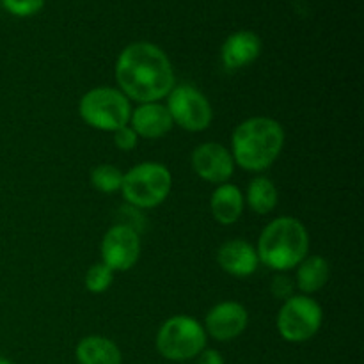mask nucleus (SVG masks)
Returning a JSON list of instances; mask_svg holds the SVG:
<instances>
[{
    "mask_svg": "<svg viewBox=\"0 0 364 364\" xmlns=\"http://www.w3.org/2000/svg\"><path fill=\"white\" fill-rule=\"evenodd\" d=\"M119 91L137 103H155L166 98L176 84L173 64L153 43L128 45L116 60Z\"/></svg>",
    "mask_w": 364,
    "mask_h": 364,
    "instance_id": "1",
    "label": "nucleus"
},
{
    "mask_svg": "<svg viewBox=\"0 0 364 364\" xmlns=\"http://www.w3.org/2000/svg\"><path fill=\"white\" fill-rule=\"evenodd\" d=\"M284 146V130L272 117H251L235 128L231 156L242 169L259 173L272 166Z\"/></svg>",
    "mask_w": 364,
    "mask_h": 364,
    "instance_id": "2",
    "label": "nucleus"
},
{
    "mask_svg": "<svg viewBox=\"0 0 364 364\" xmlns=\"http://www.w3.org/2000/svg\"><path fill=\"white\" fill-rule=\"evenodd\" d=\"M256 252L269 269L287 272L308 256L309 233L299 219L279 217L262 231Z\"/></svg>",
    "mask_w": 364,
    "mask_h": 364,
    "instance_id": "3",
    "label": "nucleus"
},
{
    "mask_svg": "<svg viewBox=\"0 0 364 364\" xmlns=\"http://www.w3.org/2000/svg\"><path fill=\"white\" fill-rule=\"evenodd\" d=\"M173 187V176L164 164L142 162L123 174L121 192L130 206L137 210L162 205Z\"/></svg>",
    "mask_w": 364,
    "mask_h": 364,
    "instance_id": "4",
    "label": "nucleus"
},
{
    "mask_svg": "<svg viewBox=\"0 0 364 364\" xmlns=\"http://www.w3.org/2000/svg\"><path fill=\"white\" fill-rule=\"evenodd\" d=\"M206 336L205 327L192 316H173L156 333V350L169 361H191L206 348Z\"/></svg>",
    "mask_w": 364,
    "mask_h": 364,
    "instance_id": "5",
    "label": "nucleus"
},
{
    "mask_svg": "<svg viewBox=\"0 0 364 364\" xmlns=\"http://www.w3.org/2000/svg\"><path fill=\"white\" fill-rule=\"evenodd\" d=\"M80 117L102 132H116L130 123L132 107L127 96L114 87H95L78 103Z\"/></svg>",
    "mask_w": 364,
    "mask_h": 364,
    "instance_id": "6",
    "label": "nucleus"
},
{
    "mask_svg": "<svg viewBox=\"0 0 364 364\" xmlns=\"http://www.w3.org/2000/svg\"><path fill=\"white\" fill-rule=\"evenodd\" d=\"M323 313L316 301L306 295H294L284 301L277 315V331L290 343L311 340L322 327Z\"/></svg>",
    "mask_w": 364,
    "mask_h": 364,
    "instance_id": "7",
    "label": "nucleus"
},
{
    "mask_svg": "<svg viewBox=\"0 0 364 364\" xmlns=\"http://www.w3.org/2000/svg\"><path fill=\"white\" fill-rule=\"evenodd\" d=\"M166 107L173 123L187 132H203L212 124L213 110L208 98L188 84L174 85L167 95Z\"/></svg>",
    "mask_w": 364,
    "mask_h": 364,
    "instance_id": "8",
    "label": "nucleus"
},
{
    "mask_svg": "<svg viewBox=\"0 0 364 364\" xmlns=\"http://www.w3.org/2000/svg\"><path fill=\"white\" fill-rule=\"evenodd\" d=\"M102 263L112 272H127L141 256V238L132 228L116 224L110 228L102 240Z\"/></svg>",
    "mask_w": 364,
    "mask_h": 364,
    "instance_id": "9",
    "label": "nucleus"
},
{
    "mask_svg": "<svg viewBox=\"0 0 364 364\" xmlns=\"http://www.w3.org/2000/svg\"><path fill=\"white\" fill-rule=\"evenodd\" d=\"M192 169L201 180L223 185L233 176L235 160L231 151L217 142H205L192 153Z\"/></svg>",
    "mask_w": 364,
    "mask_h": 364,
    "instance_id": "10",
    "label": "nucleus"
},
{
    "mask_svg": "<svg viewBox=\"0 0 364 364\" xmlns=\"http://www.w3.org/2000/svg\"><path fill=\"white\" fill-rule=\"evenodd\" d=\"M249 323V313L240 302H220L205 318V331L217 341H231L240 336Z\"/></svg>",
    "mask_w": 364,
    "mask_h": 364,
    "instance_id": "11",
    "label": "nucleus"
},
{
    "mask_svg": "<svg viewBox=\"0 0 364 364\" xmlns=\"http://www.w3.org/2000/svg\"><path fill=\"white\" fill-rule=\"evenodd\" d=\"M174 123L166 105L155 103H141L130 114V128L144 139H160L173 130Z\"/></svg>",
    "mask_w": 364,
    "mask_h": 364,
    "instance_id": "12",
    "label": "nucleus"
},
{
    "mask_svg": "<svg viewBox=\"0 0 364 364\" xmlns=\"http://www.w3.org/2000/svg\"><path fill=\"white\" fill-rule=\"evenodd\" d=\"M217 263L224 272L235 277H247L256 272L259 265L258 252L249 242L237 238V240H228L220 245L217 252Z\"/></svg>",
    "mask_w": 364,
    "mask_h": 364,
    "instance_id": "13",
    "label": "nucleus"
},
{
    "mask_svg": "<svg viewBox=\"0 0 364 364\" xmlns=\"http://www.w3.org/2000/svg\"><path fill=\"white\" fill-rule=\"evenodd\" d=\"M262 53V39L251 31H238L224 41L220 57L228 70H240L255 63Z\"/></svg>",
    "mask_w": 364,
    "mask_h": 364,
    "instance_id": "14",
    "label": "nucleus"
},
{
    "mask_svg": "<svg viewBox=\"0 0 364 364\" xmlns=\"http://www.w3.org/2000/svg\"><path fill=\"white\" fill-rule=\"evenodd\" d=\"M210 210H212L213 219L223 226L237 223L244 212V196L240 188L231 183L219 185L210 199Z\"/></svg>",
    "mask_w": 364,
    "mask_h": 364,
    "instance_id": "15",
    "label": "nucleus"
},
{
    "mask_svg": "<svg viewBox=\"0 0 364 364\" xmlns=\"http://www.w3.org/2000/svg\"><path fill=\"white\" fill-rule=\"evenodd\" d=\"M78 364H123V354L112 340L105 336H85L75 348Z\"/></svg>",
    "mask_w": 364,
    "mask_h": 364,
    "instance_id": "16",
    "label": "nucleus"
},
{
    "mask_svg": "<svg viewBox=\"0 0 364 364\" xmlns=\"http://www.w3.org/2000/svg\"><path fill=\"white\" fill-rule=\"evenodd\" d=\"M331 276V267L322 256H306L297 265V287L304 294L322 290Z\"/></svg>",
    "mask_w": 364,
    "mask_h": 364,
    "instance_id": "17",
    "label": "nucleus"
},
{
    "mask_svg": "<svg viewBox=\"0 0 364 364\" xmlns=\"http://www.w3.org/2000/svg\"><path fill=\"white\" fill-rule=\"evenodd\" d=\"M279 201V194L272 180L265 176H258L251 181L247 188V205L258 215H267L272 212Z\"/></svg>",
    "mask_w": 364,
    "mask_h": 364,
    "instance_id": "18",
    "label": "nucleus"
},
{
    "mask_svg": "<svg viewBox=\"0 0 364 364\" xmlns=\"http://www.w3.org/2000/svg\"><path fill=\"white\" fill-rule=\"evenodd\" d=\"M121 183H123V173L116 166L102 164L91 171V185L103 194L121 191Z\"/></svg>",
    "mask_w": 364,
    "mask_h": 364,
    "instance_id": "19",
    "label": "nucleus"
},
{
    "mask_svg": "<svg viewBox=\"0 0 364 364\" xmlns=\"http://www.w3.org/2000/svg\"><path fill=\"white\" fill-rule=\"evenodd\" d=\"M114 281V272L103 263H95L85 272V288L91 294H103L110 288Z\"/></svg>",
    "mask_w": 364,
    "mask_h": 364,
    "instance_id": "20",
    "label": "nucleus"
},
{
    "mask_svg": "<svg viewBox=\"0 0 364 364\" xmlns=\"http://www.w3.org/2000/svg\"><path fill=\"white\" fill-rule=\"evenodd\" d=\"M2 4L14 16H32L41 9L45 0H2Z\"/></svg>",
    "mask_w": 364,
    "mask_h": 364,
    "instance_id": "21",
    "label": "nucleus"
},
{
    "mask_svg": "<svg viewBox=\"0 0 364 364\" xmlns=\"http://www.w3.org/2000/svg\"><path fill=\"white\" fill-rule=\"evenodd\" d=\"M114 134V144H116L117 149L121 151H132V149L137 148V142H139V135L132 130L130 127H123L119 130L112 132Z\"/></svg>",
    "mask_w": 364,
    "mask_h": 364,
    "instance_id": "22",
    "label": "nucleus"
},
{
    "mask_svg": "<svg viewBox=\"0 0 364 364\" xmlns=\"http://www.w3.org/2000/svg\"><path fill=\"white\" fill-rule=\"evenodd\" d=\"M270 291L276 299H283V301H288L290 297H294V281L290 279L284 274H279L272 279V284H270Z\"/></svg>",
    "mask_w": 364,
    "mask_h": 364,
    "instance_id": "23",
    "label": "nucleus"
},
{
    "mask_svg": "<svg viewBox=\"0 0 364 364\" xmlns=\"http://www.w3.org/2000/svg\"><path fill=\"white\" fill-rule=\"evenodd\" d=\"M198 364H224V358L213 348H205L198 355Z\"/></svg>",
    "mask_w": 364,
    "mask_h": 364,
    "instance_id": "24",
    "label": "nucleus"
},
{
    "mask_svg": "<svg viewBox=\"0 0 364 364\" xmlns=\"http://www.w3.org/2000/svg\"><path fill=\"white\" fill-rule=\"evenodd\" d=\"M0 364H13L9 361V359H4V358H0Z\"/></svg>",
    "mask_w": 364,
    "mask_h": 364,
    "instance_id": "25",
    "label": "nucleus"
}]
</instances>
